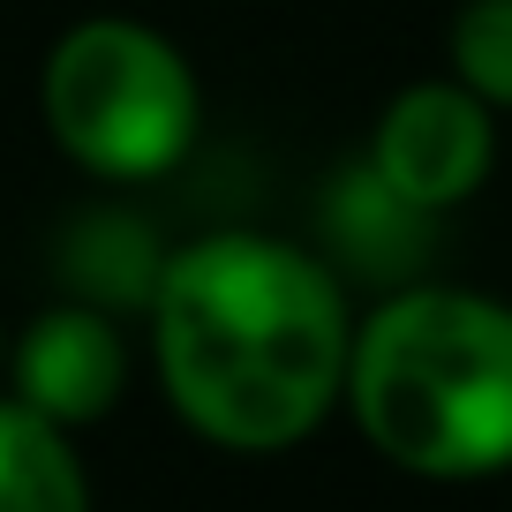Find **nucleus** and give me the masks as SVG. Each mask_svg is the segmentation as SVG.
I'll return each mask as SVG.
<instances>
[{"label":"nucleus","instance_id":"0eeeda50","mask_svg":"<svg viewBox=\"0 0 512 512\" xmlns=\"http://www.w3.org/2000/svg\"><path fill=\"white\" fill-rule=\"evenodd\" d=\"M452 68L482 106H512V0H467L452 16Z\"/></svg>","mask_w":512,"mask_h":512},{"label":"nucleus","instance_id":"f03ea898","mask_svg":"<svg viewBox=\"0 0 512 512\" xmlns=\"http://www.w3.org/2000/svg\"><path fill=\"white\" fill-rule=\"evenodd\" d=\"M362 437L430 482L512 467V309L467 287H407L354 332L347 384Z\"/></svg>","mask_w":512,"mask_h":512},{"label":"nucleus","instance_id":"f257e3e1","mask_svg":"<svg viewBox=\"0 0 512 512\" xmlns=\"http://www.w3.org/2000/svg\"><path fill=\"white\" fill-rule=\"evenodd\" d=\"M159 377L174 407L234 452H279L332 415L347 384V294L309 249L204 234L159 264Z\"/></svg>","mask_w":512,"mask_h":512},{"label":"nucleus","instance_id":"39448f33","mask_svg":"<svg viewBox=\"0 0 512 512\" xmlns=\"http://www.w3.org/2000/svg\"><path fill=\"white\" fill-rule=\"evenodd\" d=\"M121 384H128V354L98 309H46L16 339V400L61 430L113 415Z\"/></svg>","mask_w":512,"mask_h":512},{"label":"nucleus","instance_id":"20e7f679","mask_svg":"<svg viewBox=\"0 0 512 512\" xmlns=\"http://www.w3.org/2000/svg\"><path fill=\"white\" fill-rule=\"evenodd\" d=\"M490 106L467 83H415L377 113L369 136V174L415 211H445L482 189L490 174Z\"/></svg>","mask_w":512,"mask_h":512},{"label":"nucleus","instance_id":"7ed1b4c3","mask_svg":"<svg viewBox=\"0 0 512 512\" xmlns=\"http://www.w3.org/2000/svg\"><path fill=\"white\" fill-rule=\"evenodd\" d=\"M196 76L151 23L91 16L46 61V121L76 166L151 181L196 144Z\"/></svg>","mask_w":512,"mask_h":512},{"label":"nucleus","instance_id":"423d86ee","mask_svg":"<svg viewBox=\"0 0 512 512\" xmlns=\"http://www.w3.org/2000/svg\"><path fill=\"white\" fill-rule=\"evenodd\" d=\"M0 512H91L68 430L23 400H0Z\"/></svg>","mask_w":512,"mask_h":512}]
</instances>
